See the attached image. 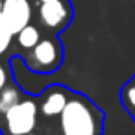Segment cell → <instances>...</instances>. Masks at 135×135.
Returning a JSON list of instances; mask_svg holds the SVG:
<instances>
[{"mask_svg":"<svg viewBox=\"0 0 135 135\" xmlns=\"http://www.w3.org/2000/svg\"><path fill=\"white\" fill-rule=\"evenodd\" d=\"M30 135H35V133H30Z\"/></svg>","mask_w":135,"mask_h":135,"instance_id":"14","label":"cell"},{"mask_svg":"<svg viewBox=\"0 0 135 135\" xmlns=\"http://www.w3.org/2000/svg\"><path fill=\"white\" fill-rule=\"evenodd\" d=\"M41 37H43V33H41V30H39L37 26H33L32 22H30L28 26H24V28L15 35V39H17V46L21 48V54L32 50V48L41 41Z\"/></svg>","mask_w":135,"mask_h":135,"instance_id":"8","label":"cell"},{"mask_svg":"<svg viewBox=\"0 0 135 135\" xmlns=\"http://www.w3.org/2000/svg\"><path fill=\"white\" fill-rule=\"evenodd\" d=\"M104 111L83 93L70 94L59 115L61 135H104Z\"/></svg>","mask_w":135,"mask_h":135,"instance_id":"1","label":"cell"},{"mask_svg":"<svg viewBox=\"0 0 135 135\" xmlns=\"http://www.w3.org/2000/svg\"><path fill=\"white\" fill-rule=\"evenodd\" d=\"M37 17H39L41 26L48 33L59 35L72 22V19H74V8L70 4V0H50V2L39 4Z\"/></svg>","mask_w":135,"mask_h":135,"instance_id":"4","label":"cell"},{"mask_svg":"<svg viewBox=\"0 0 135 135\" xmlns=\"http://www.w3.org/2000/svg\"><path fill=\"white\" fill-rule=\"evenodd\" d=\"M21 57L24 59V65L28 70L35 74H52L56 72L65 59L63 43L57 35H43L41 41L28 52H22Z\"/></svg>","mask_w":135,"mask_h":135,"instance_id":"2","label":"cell"},{"mask_svg":"<svg viewBox=\"0 0 135 135\" xmlns=\"http://www.w3.org/2000/svg\"><path fill=\"white\" fill-rule=\"evenodd\" d=\"M39 107L37 98L26 94L19 104L8 109L0 117V133L2 135H30L37 126Z\"/></svg>","mask_w":135,"mask_h":135,"instance_id":"3","label":"cell"},{"mask_svg":"<svg viewBox=\"0 0 135 135\" xmlns=\"http://www.w3.org/2000/svg\"><path fill=\"white\" fill-rule=\"evenodd\" d=\"M0 19L17 35L24 26L32 22V2L30 0H2Z\"/></svg>","mask_w":135,"mask_h":135,"instance_id":"6","label":"cell"},{"mask_svg":"<svg viewBox=\"0 0 135 135\" xmlns=\"http://www.w3.org/2000/svg\"><path fill=\"white\" fill-rule=\"evenodd\" d=\"M24 96H26V93L15 81H9L2 91H0V117H2L8 109H11L15 104H19Z\"/></svg>","mask_w":135,"mask_h":135,"instance_id":"7","label":"cell"},{"mask_svg":"<svg viewBox=\"0 0 135 135\" xmlns=\"http://www.w3.org/2000/svg\"><path fill=\"white\" fill-rule=\"evenodd\" d=\"M120 104L124 105V109L135 120V74L122 85V89H120Z\"/></svg>","mask_w":135,"mask_h":135,"instance_id":"9","label":"cell"},{"mask_svg":"<svg viewBox=\"0 0 135 135\" xmlns=\"http://www.w3.org/2000/svg\"><path fill=\"white\" fill-rule=\"evenodd\" d=\"M13 39H15V33L6 26V22L2 19H0V56H4L11 48Z\"/></svg>","mask_w":135,"mask_h":135,"instance_id":"10","label":"cell"},{"mask_svg":"<svg viewBox=\"0 0 135 135\" xmlns=\"http://www.w3.org/2000/svg\"><path fill=\"white\" fill-rule=\"evenodd\" d=\"M9 81H11V78H9V72H8L6 65L0 63V91H2V89H4Z\"/></svg>","mask_w":135,"mask_h":135,"instance_id":"11","label":"cell"},{"mask_svg":"<svg viewBox=\"0 0 135 135\" xmlns=\"http://www.w3.org/2000/svg\"><path fill=\"white\" fill-rule=\"evenodd\" d=\"M70 94H72V89H69L67 85H61V83L48 85V87L37 96L39 113H41L45 118L59 117L61 111L65 109L69 98H70Z\"/></svg>","mask_w":135,"mask_h":135,"instance_id":"5","label":"cell"},{"mask_svg":"<svg viewBox=\"0 0 135 135\" xmlns=\"http://www.w3.org/2000/svg\"><path fill=\"white\" fill-rule=\"evenodd\" d=\"M0 11H2V0H0Z\"/></svg>","mask_w":135,"mask_h":135,"instance_id":"13","label":"cell"},{"mask_svg":"<svg viewBox=\"0 0 135 135\" xmlns=\"http://www.w3.org/2000/svg\"><path fill=\"white\" fill-rule=\"evenodd\" d=\"M39 4H45V2H50V0H37Z\"/></svg>","mask_w":135,"mask_h":135,"instance_id":"12","label":"cell"}]
</instances>
